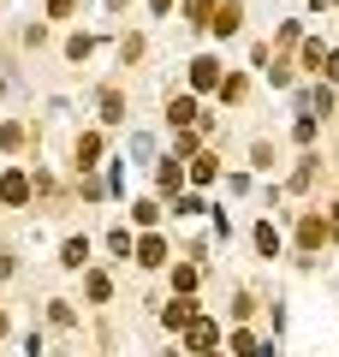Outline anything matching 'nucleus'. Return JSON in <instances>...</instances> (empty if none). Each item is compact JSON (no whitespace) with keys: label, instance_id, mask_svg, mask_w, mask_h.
I'll return each mask as SVG.
<instances>
[{"label":"nucleus","instance_id":"obj_1","mask_svg":"<svg viewBox=\"0 0 339 357\" xmlns=\"http://www.w3.org/2000/svg\"><path fill=\"white\" fill-rule=\"evenodd\" d=\"M185 340H190V351H214V345H220V328H214V321H190V328H185Z\"/></svg>","mask_w":339,"mask_h":357},{"label":"nucleus","instance_id":"obj_2","mask_svg":"<svg viewBox=\"0 0 339 357\" xmlns=\"http://www.w3.org/2000/svg\"><path fill=\"white\" fill-rule=\"evenodd\" d=\"M0 203H13V208L30 203V178L24 173H6V178H0Z\"/></svg>","mask_w":339,"mask_h":357},{"label":"nucleus","instance_id":"obj_3","mask_svg":"<svg viewBox=\"0 0 339 357\" xmlns=\"http://www.w3.org/2000/svg\"><path fill=\"white\" fill-rule=\"evenodd\" d=\"M239 6H232V0H226V6H214V13H209V30H214V36H232V30H239Z\"/></svg>","mask_w":339,"mask_h":357},{"label":"nucleus","instance_id":"obj_4","mask_svg":"<svg viewBox=\"0 0 339 357\" xmlns=\"http://www.w3.org/2000/svg\"><path fill=\"white\" fill-rule=\"evenodd\" d=\"M190 321H197V304L190 298H173L167 304V328H190Z\"/></svg>","mask_w":339,"mask_h":357},{"label":"nucleus","instance_id":"obj_5","mask_svg":"<svg viewBox=\"0 0 339 357\" xmlns=\"http://www.w3.org/2000/svg\"><path fill=\"white\" fill-rule=\"evenodd\" d=\"M167 119H173V126H197V102H190V96H173V107H167Z\"/></svg>","mask_w":339,"mask_h":357},{"label":"nucleus","instance_id":"obj_6","mask_svg":"<svg viewBox=\"0 0 339 357\" xmlns=\"http://www.w3.org/2000/svg\"><path fill=\"white\" fill-rule=\"evenodd\" d=\"M190 84H197V89H214V84H220V66H214V60H190Z\"/></svg>","mask_w":339,"mask_h":357},{"label":"nucleus","instance_id":"obj_7","mask_svg":"<svg viewBox=\"0 0 339 357\" xmlns=\"http://www.w3.org/2000/svg\"><path fill=\"white\" fill-rule=\"evenodd\" d=\"M137 262H143V268H161V262H167V244L155 238V232H149V238L137 244Z\"/></svg>","mask_w":339,"mask_h":357},{"label":"nucleus","instance_id":"obj_8","mask_svg":"<svg viewBox=\"0 0 339 357\" xmlns=\"http://www.w3.org/2000/svg\"><path fill=\"white\" fill-rule=\"evenodd\" d=\"M101 119H126V96H119V89H101Z\"/></svg>","mask_w":339,"mask_h":357},{"label":"nucleus","instance_id":"obj_9","mask_svg":"<svg viewBox=\"0 0 339 357\" xmlns=\"http://www.w3.org/2000/svg\"><path fill=\"white\" fill-rule=\"evenodd\" d=\"M185 167H190V178H197V185H209V178L220 173V167H214V155H190Z\"/></svg>","mask_w":339,"mask_h":357},{"label":"nucleus","instance_id":"obj_10","mask_svg":"<svg viewBox=\"0 0 339 357\" xmlns=\"http://www.w3.org/2000/svg\"><path fill=\"white\" fill-rule=\"evenodd\" d=\"M101 161V137L89 131V137H77V167H96Z\"/></svg>","mask_w":339,"mask_h":357},{"label":"nucleus","instance_id":"obj_11","mask_svg":"<svg viewBox=\"0 0 339 357\" xmlns=\"http://www.w3.org/2000/svg\"><path fill=\"white\" fill-rule=\"evenodd\" d=\"M84 256H89V238H66V250H60L66 268H84Z\"/></svg>","mask_w":339,"mask_h":357},{"label":"nucleus","instance_id":"obj_12","mask_svg":"<svg viewBox=\"0 0 339 357\" xmlns=\"http://www.w3.org/2000/svg\"><path fill=\"white\" fill-rule=\"evenodd\" d=\"M185 155H173V161H161V191H179V178H185Z\"/></svg>","mask_w":339,"mask_h":357},{"label":"nucleus","instance_id":"obj_13","mask_svg":"<svg viewBox=\"0 0 339 357\" xmlns=\"http://www.w3.org/2000/svg\"><path fill=\"white\" fill-rule=\"evenodd\" d=\"M322 215H310V220H303V232H298V238H303V250H315V244H322Z\"/></svg>","mask_w":339,"mask_h":357},{"label":"nucleus","instance_id":"obj_14","mask_svg":"<svg viewBox=\"0 0 339 357\" xmlns=\"http://www.w3.org/2000/svg\"><path fill=\"white\" fill-rule=\"evenodd\" d=\"M256 351H262V345H256V340H250V333H244V328L232 333V357H256Z\"/></svg>","mask_w":339,"mask_h":357},{"label":"nucleus","instance_id":"obj_15","mask_svg":"<svg viewBox=\"0 0 339 357\" xmlns=\"http://www.w3.org/2000/svg\"><path fill=\"white\" fill-rule=\"evenodd\" d=\"M84 292H89V298H96V304H101V298H107L113 286H107V274H89V280H84Z\"/></svg>","mask_w":339,"mask_h":357},{"label":"nucleus","instance_id":"obj_16","mask_svg":"<svg viewBox=\"0 0 339 357\" xmlns=\"http://www.w3.org/2000/svg\"><path fill=\"white\" fill-rule=\"evenodd\" d=\"M256 244H262V250L274 256V250H280V232H274V227H268V220H262V227H256Z\"/></svg>","mask_w":339,"mask_h":357},{"label":"nucleus","instance_id":"obj_17","mask_svg":"<svg viewBox=\"0 0 339 357\" xmlns=\"http://www.w3.org/2000/svg\"><path fill=\"white\" fill-rule=\"evenodd\" d=\"M107 250L113 256H131V232H107Z\"/></svg>","mask_w":339,"mask_h":357},{"label":"nucleus","instance_id":"obj_18","mask_svg":"<svg viewBox=\"0 0 339 357\" xmlns=\"http://www.w3.org/2000/svg\"><path fill=\"white\" fill-rule=\"evenodd\" d=\"M89 48H96L89 36H72V42H66V54H72V60H89Z\"/></svg>","mask_w":339,"mask_h":357},{"label":"nucleus","instance_id":"obj_19","mask_svg":"<svg viewBox=\"0 0 339 357\" xmlns=\"http://www.w3.org/2000/svg\"><path fill=\"white\" fill-rule=\"evenodd\" d=\"M209 6L214 0H190V18H209Z\"/></svg>","mask_w":339,"mask_h":357},{"label":"nucleus","instance_id":"obj_20","mask_svg":"<svg viewBox=\"0 0 339 357\" xmlns=\"http://www.w3.org/2000/svg\"><path fill=\"white\" fill-rule=\"evenodd\" d=\"M48 13H54V18H66V13H72V0H48Z\"/></svg>","mask_w":339,"mask_h":357},{"label":"nucleus","instance_id":"obj_21","mask_svg":"<svg viewBox=\"0 0 339 357\" xmlns=\"http://www.w3.org/2000/svg\"><path fill=\"white\" fill-rule=\"evenodd\" d=\"M322 66H327V77H339V54H327V60H322Z\"/></svg>","mask_w":339,"mask_h":357},{"label":"nucleus","instance_id":"obj_22","mask_svg":"<svg viewBox=\"0 0 339 357\" xmlns=\"http://www.w3.org/2000/svg\"><path fill=\"white\" fill-rule=\"evenodd\" d=\"M155 13H173V0H155Z\"/></svg>","mask_w":339,"mask_h":357},{"label":"nucleus","instance_id":"obj_23","mask_svg":"<svg viewBox=\"0 0 339 357\" xmlns=\"http://www.w3.org/2000/svg\"><path fill=\"white\" fill-rule=\"evenodd\" d=\"M327 232H333V238H339V208H333V227H327Z\"/></svg>","mask_w":339,"mask_h":357},{"label":"nucleus","instance_id":"obj_24","mask_svg":"<svg viewBox=\"0 0 339 357\" xmlns=\"http://www.w3.org/2000/svg\"><path fill=\"white\" fill-rule=\"evenodd\" d=\"M202 357H214V351H202Z\"/></svg>","mask_w":339,"mask_h":357}]
</instances>
